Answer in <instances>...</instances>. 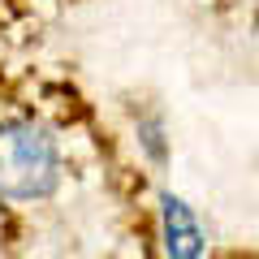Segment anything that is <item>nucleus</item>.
Listing matches in <instances>:
<instances>
[{"mask_svg":"<svg viewBox=\"0 0 259 259\" xmlns=\"http://www.w3.org/2000/svg\"><path fill=\"white\" fill-rule=\"evenodd\" d=\"M61 177L56 139L35 121H5L0 125V199L30 203L48 199Z\"/></svg>","mask_w":259,"mask_h":259,"instance_id":"obj_1","label":"nucleus"},{"mask_svg":"<svg viewBox=\"0 0 259 259\" xmlns=\"http://www.w3.org/2000/svg\"><path fill=\"white\" fill-rule=\"evenodd\" d=\"M160 238H164V259H199L203 255L199 216L177 194H160Z\"/></svg>","mask_w":259,"mask_h":259,"instance_id":"obj_2","label":"nucleus"}]
</instances>
